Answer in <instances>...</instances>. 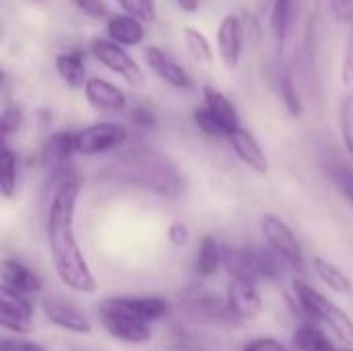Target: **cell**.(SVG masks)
Wrapping results in <instances>:
<instances>
[{"mask_svg": "<svg viewBox=\"0 0 353 351\" xmlns=\"http://www.w3.org/2000/svg\"><path fill=\"white\" fill-rule=\"evenodd\" d=\"M50 184H54V190L48 205L46 236L54 271L58 279L72 292L93 294L97 290V279L74 234V213L81 197V180L74 172L60 168L52 172Z\"/></svg>", "mask_w": 353, "mask_h": 351, "instance_id": "cell-1", "label": "cell"}, {"mask_svg": "<svg viewBox=\"0 0 353 351\" xmlns=\"http://www.w3.org/2000/svg\"><path fill=\"white\" fill-rule=\"evenodd\" d=\"M122 176L124 180L151 188L155 194L163 199H176L182 188V180L174 166L168 163L165 157L157 155L151 149H130L122 157Z\"/></svg>", "mask_w": 353, "mask_h": 351, "instance_id": "cell-2", "label": "cell"}, {"mask_svg": "<svg viewBox=\"0 0 353 351\" xmlns=\"http://www.w3.org/2000/svg\"><path fill=\"white\" fill-rule=\"evenodd\" d=\"M294 296L302 308V312L312 323H323L333 331V335L343 343L353 348V319L343 312L335 302H331L327 296L316 292L312 285H308L302 279L294 281Z\"/></svg>", "mask_w": 353, "mask_h": 351, "instance_id": "cell-3", "label": "cell"}, {"mask_svg": "<svg viewBox=\"0 0 353 351\" xmlns=\"http://www.w3.org/2000/svg\"><path fill=\"white\" fill-rule=\"evenodd\" d=\"M99 321L114 339H120L124 343L141 345L151 339V323L139 314L130 298L118 296L101 300Z\"/></svg>", "mask_w": 353, "mask_h": 351, "instance_id": "cell-4", "label": "cell"}, {"mask_svg": "<svg viewBox=\"0 0 353 351\" xmlns=\"http://www.w3.org/2000/svg\"><path fill=\"white\" fill-rule=\"evenodd\" d=\"M128 141V128L116 120H99L77 132V153L85 157L120 149Z\"/></svg>", "mask_w": 353, "mask_h": 351, "instance_id": "cell-5", "label": "cell"}, {"mask_svg": "<svg viewBox=\"0 0 353 351\" xmlns=\"http://www.w3.org/2000/svg\"><path fill=\"white\" fill-rule=\"evenodd\" d=\"M91 54L101 66H105L108 70L118 74L130 87H143L145 85V72H143L141 64L126 52L124 46L116 43L114 39H110V37L93 39L91 41Z\"/></svg>", "mask_w": 353, "mask_h": 351, "instance_id": "cell-6", "label": "cell"}, {"mask_svg": "<svg viewBox=\"0 0 353 351\" xmlns=\"http://www.w3.org/2000/svg\"><path fill=\"white\" fill-rule=\"evenodd\" d=\"M261 232L269 244V248L292 269L304 267V252L294 234V230L275 213H265L261 217Z\"/></svg>", "mask_w": 353, "mask_h": 351, "instance_id": "cell-7", "label": "cell"}, {"mask_svg": "<svg viewBox=\"0 0 353 351\" xmlns=\"http://www.w3.org/2000/svg\"><path fill=\"white\" fill-rule=\"evenodd\" d=\"M33 304L27 294L0 288V325L17 335H27L33 331Z\"/></svg>", "mask_w": 353, "mask_h": 351, "instance_id": "cell-8", "label": "cell"}, {"mask_svg": "<svg viewBox=\"0 0 353 351\" xmlns=\"http://www.w3.org/2000/svg\"><path fill=\"white\" fill-rule=\"evenodd\" d=\"M143 60L147 64V68L159 79L163 81L165 85L178 89V91H188L194 87V81L192 77L172 58L168 56L161 48L157 46H147L143 50Z\"/></svg>", "mask_w": 353, "mask_h": 351, "instance_id": "cell-9", "label": "cell"}, {"mask_svg": "<svg viewBox=\"0 0 353 351\" xmlns=\"http://www.w3.org/2000/svg\"><path fill=\"white\" fill-rule=\"evenodd\" d=\"M244 50V25L238 14H225L217 27V54L225 68L240 66Z\"/></svg>", "mask_w": 353, "mask_h": 351, "instance_id": "cell-10", "label": "cell"}, {"mask_svg": "<svg viewBox=\"0 0 353 351\" xmlns=\"http://www.w3.org/2000/svg\"><path fill=\"white\" fill-rule=\"evenodd\" d=\"M225 302L234 319H240V321H252L263 310V298L256 290V283L248 279L230 277Z\"/></svg>", "mask_w": 353, "mask_h": 351, "instance_id": "cell-11", "label": "cell"}, {"mask_svg": "<svg viewBox=\"0 0 353 351\" xmlns=\"http://www.w3.org/2000/svg\"><path fill=\"white\" fill-rule=\"evenodd\" d=\"M41 310L46 314V319L56 325L58 329H64L68 333L74 335H89L91 333V323L89 319L68 300L62 298H43L41 300Z\"/></svg>", "mask_w": 353, "mask_h": 351, "instance_id": "cell-12", "label": "cell"}, {"mask_svg": "<svg viewBox=\"0 0 353 351\" xmlns=\"http://www.w3.org/2000/svg\"><path fill=\"white\" fill-rule=\"evenodd\" d=\"M83 89H85L87 101L99 112L122 114L128 108L126 93L118 85H114L112 81H108L103 77H89Z\"/></svg>", "mask_w": 353, "mask_h": 351, "instance_id": "cell-13", "label": "cell"}, {"mask_svg": "<svg viewBox=\"0 0 353 351\" xmlns=\"http://www.w3.org/2000/svg\"><path fill=\"white\" fill-rule=\"evenodd\" d=\"M228 145L232 147L234 155L252 172L256 174H267L269 172V159L261 147V143L254 139V134L250 130H246L244 126H238L236 130H232L228 134Z\"/></svg>", "mask_w": 353, "mask_h": 351, "instance_id": "cell-14", "label": "cell"}, {"mask_svg": "<svg viewBox=\"0 0 353 351\" xmlns=\"http://www.w3.org/2000/svg\"><path fill=\"white\" fill-rule=\"evenodd\" d=\"M72 153H77V134L70 130H56L41 145V166L50 172L66 168Z\"/></svg>", "mask_w": 353, "mask_h": 351, "instance_id": "cell-15", "label": "cell"}, {"mask_svg": "<svg viewBox=\"0 0 353 351\" xmlns=\"http://www.w3.org/2000/svg\"><path fill=\"white\" fill-rule=\"evenodd\" d=\"M105 33L110 39H114L116 43L124 46V48H134L141 46L147 31L141 19L120 12V14H112L105 23Z\"/></svg>", "mask_w": 353, "mask_h": 351, "instance_id": "cell-16", "label": "cell"}, {"mask_svg": "<svg viewBox=\"0 0 353 351\" xmlns=\"http://www.w3.org/2000/svg\"><path fill=\"white\" fill-rule=\"evenodd\" d=\"M2 285L12 292L33 296L41 290V279L25 263L17 259H4L2 261Z\"/></svg>", "mask_w": 353, "mask_h": 351, "instance_id": "cell-17", "label": "cell"}, {"mask_svg": "<svg viewBox=\"0 0 353 351\" xmlns=\"http://www.w3.org/2000/svg\"><path fill=\"white\" fill-rule=\"evenodd\" d=\"M203 101L217 116V120L223 124V128H225L228 134L232 130H236L238 126H242L240 124V114H238L234 101L223 91H219V89L211 87V85H205L203 87Z\"/></svg>", "mask_w": 353, "mask_h": 351, "instance_id": "cell-18", "label": "cell"}, {"mask_svg": "<svg viewBox=\"0 0 353 351\" xmlns=\"http://www.w3.org/2000/svg\"><path fill=\"white\" fill-rule=\"evenodd\" d=\"M56 72L62 79V83L70 89H83L87 83V68L85 58L79 50L62 52L56 56Z\"/></svg>", "mask_w": 353, "mask_h": 351, "instance_id": "cell-19", "label": "cell"}, {"mask_svg": "<svg viewBox=\"0 0 353 351\" xmlns=\"http://www.w3.org/2000/svg\"><path fill=\"white\" fill-rule=\"evenodd\" d=\"M294 19H296V0H273L269 8V23L279 48L288 41L290 31L294 27Z\"/></svg>", "mask_w": 353, "mask_h": 351, "instance_id": "cell-20", "label": "cell"}, {"mask_svg": "<svg viewBox=\"0 0 353 351\" xmlns=\"http://www.w3.org/2000/svg\"><path fill=\"white\" fill-rule=\"evenodd\" d=\"M221 265H223V244L211 234L203 236L201 246H199V254H196V263H194L196 275L211 277L219 271Z\"/></svg>", "mask_w": 353, "mask_h": 351, "instance_id": "cell-21", "label": "cell"}, {"mask_svg": "<svg viewBox=\"0 0 353 351\" xmlns=\"http://www.w3.org/2000/svg\"><path fill=\"white\" fill-rule=\"evenodd\" d=\"M292 343L298 351H339L341 348L335 345L323 329L314 327L312 323L302 325L294 331L292 335Z\"/></svg>", "mask_w": 353, "mask_h": 351, "instance_id": "cell-22", "label": "cell"}, {"mask_svg": "<svg viewBox=\"0 0 353 351\" xmlns=\"http://www.w3.org/2000/svg\"><path fill=\"white\" fill-rule=\"evenodd\" d=\"M312 267H314L316 277H319L329 290H333V292H337V294H347V296H352V279H350L337 265H333L331 261H327V259H323V257H314Z\"/></svg>", "mask_w": 353, "mask_h": 351, "instance_id": "cell-23", "label": "cell"}, {"mask_svg": "<svg viewBox=\"0 0 353 351\" xmlns=\"http://www.w3.org/2000/svg\"><path fill=\"white\" fill-rule=\"evenodd\" d=\"M19 188V157L8 147V143L2 141L0 149V194L4 199H12Z\"/></svg>", "mask_w": 353, "mask_h": 351, "instance_id": "cell-24", "label": "cell"}, {"mask_svg": "<svg viewBox=\"0 0 353 351\" xmlns=\"http://www.w3.org/2000/svg\"><path fill=\"white\" fill-rule=\"evenodd\" d=\"M182 37H184L186 50L190 52V56L199 64H205V66H211L213 64V48H211V41L207 39V35L201 29L186 25L182 29Z\"/></svg>", "mask_w": 353, "mask_h": 351, "instance_id": "cell-25", "label": "cell"}, {"mask_svg": "<svg viewBox=\"0 0 353 351\" xmlns=\"http://www.w3.org/2000/svg\"><path fill=\"white\" fill-rule=\"evenodd\" d=\"M279 93H281V99H283V106H285L288 114L294 116V118H302L304 116V101H302V95H300L294 70L288 68L281 74V79H279Z\"/></svg>", "mask_w": 353, "mask_h": 351, "instance_id": "cell-26", "label": "cell"}, {"mask_svg": "<svg viewBox=\"0 0 353 351\" xmlns=\"http://www.w3.org/2000/svg\"><path fill=\"white\" fill-rule=\"evenodd\" d=\"M192 120H194L196 128H199L203 134H207V137H211V139H228V132H225L223 124L217 120V116H215L205 103L192 112Z\"/></svg>", "mask_w": 353, "mask_h": 351, "instance_id": "cell-27", "label": "cell"}, {"mask_svg": "<svg viewBox=\"0 0 353 351\" xmlns=\"http://www.w3.org/2000/svg\"><path fill=\"white\" fill-rule=\"evenodd\" d=\"M339 128H341V141L347 151V155L353 159V93H347L341 99L339 106Z\"/></svg>", "mask_w": 353, "mask_h": 351, "instance_id": "cell-28", "label": "cell"}, {"mask_svg": "<svg viewBox=\"0 0 353 351\" xmlns=\"http://www.w3.org/2000/svg\"><path fill=\"white\" fill-rule=\"evenodd\" d=\"M130 300L139 310V314L149 323L161 321L170 312V304L163 298H130Z\"/></svg>", "mask_w": 353, "mask_h": 351, "instance_id": "cell-29", "label": "cell"}, {"mask_svg": "<svg viewBox=\"0 0 353 351\" xmlns=\"http://www.w3.org/2000/svg\"><path fill=\"white\" fill-rule=\"evenodd\" d=\"M122 12L132 14L141 19L143 23H155L157 21V6L155 0H116Z\"/></svg>", "mask_w": 353, "mask_h": 351, "instance_id": "cell-30", "label": "cell"}, {"mask_svg": "<svg viewBox=\"0 0 353 351\" xmlns=\"http://www.w3.org/2000/svg\"><path fill=\"white\" fill-rule=\"evenodd\" d=\"M23 112L17 106H6L0 114V132H2V141L8 143V139L12 134H17L23 126Z\"/></svg>", "mask_w": 353, "mask_h": 351, "instance_id": "cell-31", "label": "cell"}, {"mask_svg": "<svg viewBox=\"0 0 353 351\" xmlns=\"http://www.w3.org/2000/svg\"><path fill=\"white\" fill-rule=\"evenodd\" d=\"M331 180L337 186V190L350 201L353 207V168L347 166H337L331 170Z\"/></svg>", "mask_w": 353, "mask_h": 351, "instance_id": "cell-32", "label": "cell"}, {"mask_svg": "<svg viewBox=\"0 0 353 351\" xmlns=\"http://www.w3.org/2000/svg\"><path fill=\"white\" fill-rule=\"evenodd\" d=\"M341 83L345 87H353V19L350 21V31L343 48V58H341Z\"/></svg>", "mask_w": 353, "mask_h": 351, "instance_id": "cell-33", "label": "cell"}, {"mask_svg": "<svg viewBox=\"0 0 353 351\" xmlns=\"http://www.w3.org/2000/svg\"><path fill=\"white\" fill-rule=\"evenodd\" d=\"M130 122L141 128V130H155L157 128V116L149 110V108H134L128 114Z\"/></svg>", "mask_w": 353, "mask_h": 351, "instance_id": "cell-34", "label": "cell"}, {"mask_svg": "<svg viewBox=\"0 0 353 351\" xmlns=\"http://www.w3.org/2000/svg\"><path fill=\"white\" fill-rule=\"evenodd\" d=\"M168 238H170L172 246L184 248L190 242V228L184 221H172L168 228Z\"/></svg>", "mask_w": 353, "mask_h": 351, "instance_id": "cell-35", "label": "cell"}, {"mask_svg": "<svg viewBox=\"0 0 353 351\" xmlns=\"http://www.w3.org/2000/svg\"><path fill=\"white\" fill-rule=\"evenodd\" d=\"M83 14L91 19H103L108 17V6L103 0H70Z\"/></svg>", "mask_w": 353, "mask_h": 351, "instance_id": "cell-36", "label": "cell"}, {"mask_svg": "<svg viewBox=\"0 0 353 351\" xmlns=\"http://www.w3.org/2000/svg\"><path fill=\"white\" fill-rule=\"evenodd\" d=\"M329 8L339 23H350L353 19V0H329Z\"/></svg>", "mask_w": 353, "mask_h": 351, "instance_id": "cell-37", "label": "cell"}, {"mask_svg": "<svg viewBox=\"0 0 353 351\" xmlns=\"http://www.w3.org/2000/svg\"><path fill=\"white\" fill-rule=\"evenodd\" d=\"M244 351H290L283 343H279L277 339L273 337H259L254 341H250Z\"/></svg>", "mask_w": 353, "mask_h": 351, "instance_id": "cell-38", "label": "cell"}, {"mask_svg": "<svg viewBox=\"0 0 353 351\" xmlns=\"http://www.w3.org/2000/svg\"><path fill=\"white\" fill-rule=\"evenodd\" d=\"M0 351H46L43 345L35 341H19V339H2Z\"/></svg>", "mask_w": 353, "mask_h": 351, "instance_id": "cell-39", "label": "cell"}, {"mask_svg": "<svg viewBox=\"0 0 353 351\" xmlns=\"http://www.w3.org/2000/svg\"><path fill=\"white\" fill-rule=\"evenodd\" d=\"M176 4H178V8L184 10V12H196L201 2H199V0H176Z\"/></svg>", "mask_w": 353, "mask_h": 351, "instance_id": "cell-40", "label": "cell"}, {"mask_svg": "<svg viewBox=\"0 0 353 351\" xmlns=\"http://www.w3.org/2000/svg\"><path fill=\"white\" fill-rule=\"evenodd\" d=\"M259 2H261V8H263V10L271 8V4H273V0H259Z\"/></svg>", "mask_w": 353, "mask_h": 351, "instance_id": "cell-41", "label": "cell"}, {"mask_svg": "<svg viewBox=\"0 0 353 351\" xmlns=\"http://www.w3.org/2000/svg\"><path fill=\"white\" fill-rule=\"evenodd\" d=\"M33 2H43V0H33Z\"/></svg>", "mask_w": 353, "mask_h": 351, "instance_id": "cell-42", "label": "cell"}]
</instances>
